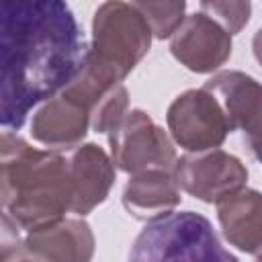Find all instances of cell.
<instances>
[{"label":"cell","instance_id":"ffe728a7","mask_svg":"<svg viewBox=\"0 0 262 262\" xmlns=\"http://www.w3.org/2000/svg\"><path fill=\"white\" fill-rule=\"evenodd\" d=\"M8 262H35V260H31V258H25V256H20V258H14V260H8Z\"/></svg>","mask_w":262,"mask_h":262},{"label":"cell","instance_id":"9a60e30c","mask_svg":"<svg viewBox=\"0 0 262 262\" xmlns=\"http://www.w3.org/2000/svg\"><path fill=\"white\" fill-rule=\"evenodd\" d=\"M127 108H129V92L125 84H117L111 90H106L90 108V127L96 133H111L127 117L129 113Z\"/></svg>","mask_w":262,"mask_h":262},{"label":"cell","instance_id":"7c38bea8","mask_svg":"<svg viewBox=\"0 0 262 262\" xmlns=\"http://www.w3.org/2000/svg\"><path fill=\"white\" fill-rule=\"evenodd\" d=\"M90 127V111L66 92L43 102L31 121V135L53 151L82 145Z\"/></svg>","mask_w":262,"mask_h":262},{"label":"cell","instance_id":"2e32d148","mask_svg":"<svg viewBox=\"0 0 262 262\" xmlns=\"http://www.w3.org/2000/svg\"><path fill=\"white\" fill-rule=\"evenodd\" d=\"M156 39H170L186 18V2H133Z\"/></svg>","mask_w":262,"mask_h":262},{"label":"cell","instance_id":"5b68a950","mask_svg":"<svg viewBox=\"0 0 262 262\" xmlns=\"http://www.w3.org/2000/svg\"><path fill=\"white\" fill-rule=\"evenodd\" d=\"M111 158L129 176L147 170H174L176 143L145 111L133 108L121 125L108 133Z\"/></svg>","mask_w":262,"mask_h":262},{"label":"cell","instance_id":"5bb4252c","mask_svg":"<svg viewBox=\"0 0 262 262\" xmlns=\"http://www.w3.org/2000/svg\"><path fill=\"white\" fill-rule=\"evenodd\" d=\"M178 205L180 186L174 170H147L133 174L123 188V207L139 221H154L170 215Z\"/></svg>","mask_w":262,"mask_h":262},{"label":"cell","instance_id":"ba28073f","mask_svg":"<svg viewBox=\"0 0 262 262\" xmlns=\"http://www.w3.org/2000/svg\"><path fill=\"white\" fill-rule=\"evenodd\" d=\"M231 35L205 12H192L170 37V53L194 74H211L231 57Z\"/></svg>","mask_w":262,"mask_h":262},{"label":"cell","instance_id":"7a4b0ae2","mask_svg":"<svg viewBox=\"0 0 262 262\" xmlns=\"http://www.w3.org/2000/svg\"><path fill=\"white\" fill-rule=\"evenodd\" d=\"M0 184L2 213L23 231L55 223L72 211L68 158L37 149L10 131H2L0 139Z\"/></svg>","mask_w":262,"mask_h":262},{"label":"cell","instance_id":"e0dca14e","mask_svg":"<svg viewBox=\"0 0 262 262\" xmlns=\"http://www.w3.org/2000/svg\"><path fill=\"white\" fill-rule=\"evenodd\" d=\"M201 12L211 16L215 23H219L229 35H237L250 20L252 14V4L250 2H201Z\"/></svg>","mask_w":262,"mask_h":262},{"label":"cell","instance_id":"44dd1931","mask_svg":"<svg viewBox=\"0 0 262 262\" xmlns=\"http://www.w3.org/2000/svg\"><path fill=\"white\" fill-rule=\"evenodd\" d=\"M258 262H262V260H258Z\"/></svg>","mask_w":262,"mask_h":262},{"label":"cell","instance_id":"6da1fadb","mask_svg":"<svg viewBox=\"0 0 262 262\" xmlns=\"http://www.w3.org/2000/svg\"><path fill=\"white\" fill-rule=\"evenodd\" d=\"M88 43L61 0L0 2V125L18 131L33 106L61 92L82 70Z\"/></svg>","mask_w":262,"mask_h":262},{"label":"cell","instance_id":"ac0fdd59","mask_svg":"<svg viewBox=\"0 0 262 262\" xmlns=\"http://www.w3.org/2000/svg\"><path fill=\"white\" fill-rule=\"evenodd\" d=\"M246 147H248V151L252 154V158L262 164V133L256 135V137H248V139H246Z\"/></svg>","mask_w":262,"mask_h":262},{"label":"cell","instance_id":"52a82bcc","mask_svg":"<svg viewBox=\"0 0 262 262\" xmlns=\"http://www.w3.org/2000/svg\"><path fill=\"white\" fill-rule=\"evenodd\" d=\"M174 176L178 186L203 203H219L246 188L248 168L239 158L223 149L184 154L178 158Z\"/></svg>","mask_w":262,"mask_h":262},{"label":"cell","instance_id":"30bf717a","mask_svg":"<svg viewBox=\"0 0 262 262\" xmlns=\"http://www.w3.org/2000/svg\"><path fill=\"white\" fill-rule=\"evenodd\" d=\"M203 88L217 98L231 131H244L246 139L262 133V82L237 70H223Z\"/></svg>","mask_w":262,"mask_h":262},{"label":"cell","instance_id":"8992f818","mask_svg":"<svg viewBox=\"0 0 262 262\" xmlns=\"http://www.w3.org/2000/svg\"><path fill=\"white\" fill-rule=\"evenodd\" d=\"M166 125L172 141L188 154L217 149L231 133L221 104L205 88H190L178 94L168 106Z\"/></svg>","mask_w":262,"mask_h":262},{"label":"cell","instance_id":"8fae6325","mask_svg":"<svg viewBox=\"0 0 262 262\" xmlns=\"http://www.w3.org/2000/svg\"><path fill=\"white\" fill-rule=\"evenodd\" d=\"M72 213L84 217L102 205L115 184V162L96 143H82L68 156Z\"/></svg>","mask_w":262,"mask_h":262},{"label":"cell","instance_id":"3957f363","mask_svg":"<svg viewBox=\"0 0 262 262\" xmlns=\"http://www.w3.org/2000/svg\"><path fill=\"white\" fill-rule=\"evenodd\" d=\"M151 37L147 20L133 2H102L92 16V39L84 66L61 92L90 111L147 55Z\"/></svg>","mask_w":262,"mask_h":262},{"label":"cell","instance_id":"d6986e66","mask_svg":"<svg viewBox=\"0 0 262 262\" xmlns=\"http://www.w3.org/2000/svg\"><path fill=\"white\" fill-rule=\"evenodd\" d=\"M252 51H254L256 61L262 66V27L254 33V39H252Z\"/></svg>","mask_w":262,"mask_h":262},{"label":"cell","instance_id":"4fadbf2b","mask_svg":"<svg viewBox=\"0 0 262 262\" xmlns=\"http://www.w3.org/2000/svg\"><path fill=\"white\" fill-rule=\"evenodd\" d=\"M217 219L223 237L246 252L262 260V192L254 188H242L217 203Z\"/></svg>","mask_w":262,"mask_h":262},{"label":"cell","instance_id":"277c9868","mask_svg":"<svg viewBox=\"0 0 262 262\" xmlns=\"http://www.w3.org/2000/svg\"><path fill=\"white\" fill-rule=\"evenodd\" d=\"M127 262H237L211 221L194 211L147 221L131 244Z\"/></svg>","mask_w":262,"mask_h":262},{"label":"cell","instance_id":"9c48e42d","mask_svg":"<svg viewBox=\"0 0 262 262\" xmlns=\"http://www.w3.org/2000/svg\"><path fill=\"white\" fill-rule=\"evenodd\" d=\"M94 231L82 217H63L55 223L23 233L20 256L35 262H92Z\"/></svg>","mask_w":262,"mask_h":262}]
</instances>
